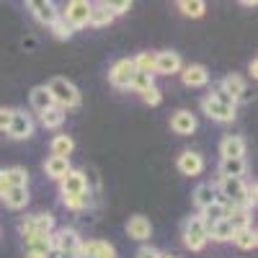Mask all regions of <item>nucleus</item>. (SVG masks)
Returning a JSON list of instances; mask_svg holds the SVG:
<instances>
[{"mask_svg":"<svg viewBox=\"0 0 258 258\" xmlns=\"http://www.w3.org/2000/svg\"><path fill=\"white\" fill-rule=\"evenodd\" d=\"M47 91L52 93L54 106H57V109H62V111L78 109V106H80V91L75 88L68 78H54V80H49Z\"/></svg>","mask_w":258,"mask_h":258,"instance_id":"nucleus-1","label":"nucleus"},{"mask_svg":"<svg viewBox=\"0 0 258 258\" xmlns=\"http://www.w3.org/2000/svg\"><path fill=\"white\" fill-rule=\"evenodd\" d=\"M18 230L24 238H31V235H52L54 232V217L49 212L31 214V217H24L18 222Z\"/></svg>","mask_w":258,"mask_h":258,"instance_id":"nucleus-2","label":"nucleus"},{"mask_svg":"<svg viewBox=\"0 0 258 258\" xmlns=\"http://www.w3.org/2000/svg\"><path fill=\"white\" fill-rule=\"evenodd\" d=\"M207 243H209L207 225L202 222V217H199V214H197V217H188L183 222V245L188 250H202Z\"/></svg>","mask_w":258,"mask_h":258,"instance_id":"nucleus-3","label":"nucleus"},{"mask_svg":"<svg viewBox=\"0 0 258 258\" xmlns=\"http://www.w3.org/2000/svg\"><path fill=\"white\" fill-rule=\"evenodd\" d=\"M88 13H91V3H85V0H70L64 11H59V16L68 21L73 29H83L88 26Z\"/></svg>","mask_w":258,"mask_h":258,"instance_id":"nucleus-4","label":"nucleus"},{"mask_svg":"<svg viewBox=\"0 0 258 258\" xmlns=\"http://www.w3.org/2000/svg\"><path fill=\"white\" fill-rule=\"evenodd\" d=\"M80 243H83V238H80L75 230H70V227H62V230L52 232V248H57V250H62V253H68V255H73V258L78 255Z\"/></svg>","mask_w":258,"mask_h":258,"instance_id":"nucleus-5","label":"nucleus"},{"mask_svg":"<svg viewBox=\"0 0 258 258\" xmlns=\"http://www.w3.org/2000/svg\"><path fill=\"white\" fill-rule=\"evenodd\" d=\"M31 135H34V119L26 111L13 109L11 126H8V137H13V140H29Z\"/></svg>","mask_w":258,"mask_h":258,"instance_id":"nucleus-6","label":"nucleus"},{"mask_svg":"<svg viewBox=\"0 0 258 258\" xmlns=\"http://www.w3.org/2000/svg\"><path fill=\"white\" fill-rule=\"evenodd\" d=\"M88 191V178H85L83 170L70 168V173L59 178V194L62 197H75V194H85Z\"/></svg>","mask_w":258,"mask_h":258,"instance_id":"nucleus-7","label":"nucleus"},{"mask_svg":"<svg viewBox=\"0 0 258 258\" xmlns=\"http://www.w3.org/2000/svg\"><path fill=\"white\" fill-rule=\"evenodd\" d=\"M135 73H137V70H135V62L126 57V59H119L114 68H111L109 80H111L114 88L124 91V88H129V83H132V75H135Z\"/></svg>","mask_w":258,"mask_h":258,"instance_id":"nucleus-8","label":"nucleus"},{"mask_svg":"<svg viewBox=\"0 0 258 258\" xmlns=\"http://www.w3.org/2000/svg\"><path fill=\"white\" fill-rule=\"evenodd\" d=\"M202 111L212 119V121H220V124H227L235 119V109H230V106H222L220 101H214L212 96H204L202 98Z\"/></svg>","mask_w":258,"mask_h":258,"instance_id":"nucleus-9","label":"nucleus"},{"mask_svg":"<svg viewBox=\"0 0 258 258\" xmlns=\"http://www.w3.org/2000/svg\"><path fill=\"white\" fill-rule=\"evenodd\" d=\"M75 258H116V250L111 243H103V240H88V243H80V250Z\"/></svg>","mask_w":258,"mask_h":258,"instance_id":"nucleus-10","label":"nucleus"},{"mask_svg":"<svg viewBox=\"0 0 258 258\" xmlns=\"http://www.w3.org/2000/svg\"><path fill=\"white\" fill-rule=\"evenodd\" d=\"M29 8H31L34 18L44 26H52L59 18V11H57V6L52 3V0H34V3H29Z\"/></svg>","mask_w":258,"mask_h":258,"instance_id":"nucleus-11","label":"nucleus"},{"mask_svg":"<svg viewBox=\"0 0 258 258\" xmlns=\"http://www.w3.org/2000/svg\"><path fill=\"white\" fill-rule=\"evenodd\" d=\"M181 73L178 52H155V75H176Z\"/></svg>","mask_w":258,"mask_h":258,"instance_id":"nucleus-12","label":"nucleus"},{"mask_svg":"<svg viewBox=\"0 0 258 258\" xmlns=\"http://www.w3.org/2000/svg\"><path fill=\"white\" fill-rule=\"evenodd\" d=\"M178 170L183 176H199L204 170V158L199 153H194V150H183V153L178 155Z\"/></svg>","mask_w":258,"mask_h":258,"instance_id":"nucleus-13","label":"nucleus"},{"mask_svg":"<svg viewBox=\"0 0 258 258\" xmlns=\"http://www.w3.org/2000/svg\"><path fill=\"white\" fill-rule=\"evenodd\" d=\"M181 80L186 88H204L209 83V70L204 64H188V68L181 73Z\"/></svg>","mask_w":258,"mask_h":258,"instance_id":"nucleus-14","label":"nucleus"},{"mask_svg":"<svg viewBox=\"0 0 258 258\" xmlns=\"http://www.w3.org/2000/svg\"><path fill=\"white\" fill-rule=\"evenodd\" d=\"M126 235L132 240H147L150 235H153V225H150V220L147 217H142V214H135V217H129V222H126Z\"/></svg>","mask_w":258,"mask_h":258,"instance_id":"nucleus-15","label":"nucleus"},{"mask_svg":"<svg viewBox=\"0 0 258 258\" xmlns=\"http://www.w3.org/2000/svg\"><path fill=\"white\" fill-rule=\"evenodd\" d=\"M217 170H220V178H243L248 170V163L245 158H222Z\"/></svg>","mask_w":258,"mask_h":258,"instance_id":"nucleus-16","label":"nucleus"},{"mask_svg":"<svg viewBox=\"0 0 258 258\" xmlns=\"http://www.w3.org/2000/svg\"><path fill=\"white\" fill-rule=\"evenodd\" d=\"M170 129H173L176 135L197 132V116H194L191 111H186V109H181V111H176L173 116H170Z\"/></svg>","mask_w":258,"mask_h":258,"instance_id":"nucleus-17","label":"nucleus"},{"mask_svg":"<svg viewBox=\"0 0 258 258\" xmlns=\"http://www.w3.org/2000/svg\"><path fill=\"white\" fill-rule=\"evenodd\" d=\"M220 155L222 158H245V140L240 135H227L220 142Z\"/></svg>","mask_w":258,"mask_h":258,"instance_id":"nucleus-18","label":"nucleus"},{"mask_svg":"<svg viewBox=\"0 0 258 258\" xmlns=\"http://www.w3.org/2000/svg\"><path fill=\"white\" fill-rule=\"evenodd\" d=\"M29 101H31V109H34V111H39V114H44L47 109H52V106H54L52 93L47 91V85H36V88H31Z\"/></svg>","mask_w":258,"mask_h":258,"instance_id":"nucleus-19","label":"nucleus"},{"mask_svg":"<svg viewBox=\"0 0 258 258\" xmlns=\"http://www.w3.org/2000/svg\"><path fill=\"white\" fill-rule=\"evenodd\" d=\"M44 173H47L49 178H54V181L64 178V176L70 173V158H57V155H49V158L44 160Z\"/></svg>","mask_w":258,"mask_h":258,"instance_id":"nucleus-20","label":"nucleus"},{"mask_svg":"<svg viewBox=\"0 0 258 258\" xmlns=\"http://www.w3.org/2000/svg\"><path fill=\"white\" fill-rule=\"evenodd\" d=\"M24 243H26V253L47 258V253L52 250V235H31V238H24Z\"/></svg>","mask_w":258,"mask_h":258,"instance_id":"nucleus-21","label":"nucleus"},{"mask_svg":"<svg viewBox=\"0 0 258 258\" xmlns=\"http://www.w3.org/2000/svg\"><path fill=\"white\" fill-rule=\"evenodd\" d=\"M220 197H217V186L214 183H199L197 188H194V204H197L199 209H207L209 204H214Z\"/></svg>","mask_w":258,"mask_h":258,"instance_id":"nucleus-22","label":"nucleus"},{"mask_svg":"<svg viewBox=\"0 0 258 258\" xmlns=\"http://www.w3.org/2000/svg\"><path fill=\"white\" fill-rule=\"evenodd\" d=\"M114 21V13L109 11L106 3H91V13H88V24L101 29V26H109Z\"/></svg>","mask_w":258,"mask_h":258,"instance_id":"nucleus-23","label":"nucleus"},{"mask_svg":"<svg viewBox=\"0 0 258 258\" xmlns=\"http://www.w3.org/2000/svg\"><path fill=\"white\" fill-rule=\"evenodd\" d=\"M3 202L8 209L18 212V209H24L29 204V186H21V188H8L3 194Z\"/></svg>","mask_w":258,"mask_h":258,"instance_id":"nucleus-24","label":"nucleus"},{"mask_svg":"<svg viewBox=\"0 0 258 258\" xmlns=\"http://www.w3.org/2000/svg\"><path fill=\"white\" fill-rule=\"evenodd\" d=\"M227 212H230V207L225 204V202H214V204H209L207 209H202V214H199V217H202V222L207 225V227H212L214 222H220V220H225L227 217Z\"/></svg>","mask_w":258,"mask_h":258,"instance_id":"nucleus-25","label":"nucleus"},{"mask_svg":"<svg viewBox=\"0 0 258 258\" xmlns=\"http://www.w3.org/2000/svg\"><path fill=\"white\" fill-rule=\"evenodd\" d=\"M232 227H230V222L227 220H220V222H214L212 227H207V238L209 240H214V243H227V240H232Z\"/></svg>","mask_w":258,"mask_h":258,"instance_id":"nucleus-26","label":"nucleus"},{"mask_svg":"<svg viewBox=\"0 0 258 258\" xmlns=\"http://www.w3.org/2000/svg\"><path fill=\"white\" fill-rule=\"evenodd\" d=\"M220 88L238 103V96L243 93V88H245V83H243V78L240 75H235V73H230L227 78H222V83H220Z\"/></svg>","mask_w":258,"mask_h":258,"instance_id":"nucleus-27","label":"nucleus"},{"mask_svg":"<svg viewBox=\"0 0 258 258\" xmlns=\"http://www.w3.org/2000/svg\"><path fill=\"white\" fill-rule=\"evenodd\" d=\"M232 243L238 245L240 250H253L258 245V235L253 227H245V230H238V232H232Z\"/></svg>","mask_w":258,"mask_h":258,"instance_id":"nucleus-28","label":"nucleus"},{"mask_svg":"<svg viewBox=\"0 0 258 258\" xmlns=\"http://www.w3.org/2000/svg\"><path fill=\"white\" fill-rule=\"evenodd\" d=\"M49 150H52V155H57V158H70V153L75 150V142H73V137H68V135H57V137L52 140Z\"/></svg>","mask_w":258,"mask_h":258,"instance_id":"nucleus-29","label":"nucleus"},{"mask_svg":"<svg viewBox=\"0 0 258 258\" xmlns=\"http://www.w3.org/2000/svg\"><path fill=\"white\" fill-rule=\"evenodd\" d=\"M225 220L230 222V227H232L235 232H238V230L250 227V212H248V209H230Z\"/></svg>","mask_w":258,"mask_h":258,"instance_id":"nucleus-30","label":"nucleus"},{"mask_svg":"<svg viewBox=\"0 0 258 258\" xmlns=\"http://www.w3.org/2000/svg\"><path fill=\"white\" fill-rule=\"evenodd\" d=\"M64 114H68V111H62V109H57V106H52V109H47L44 114H39V121H41V126H44V129H57V126H62Z\"/></svg>","mask_w":258,"mask_h":258,"instance_id":"nucleus-31","label":"nucleus"},{"mask_svg":"<svg viewBox=\"0 0 258 258\" xmlns=\"http://www.w3.org/2000/svg\"><path fill=\"white\" fill-rule=\"evenodd\" d=\"M6 183L8 188H21V186H29V173H26V168H8L6 170Z\"/></svg>","mask_w":258,"mask_h":258,"instance_id":"nucleus-32","label":"nucleus"},{"mask_svg":"<svg viewBox=\"0 0 258 258\" xmlns=\"http://www.w3.org/2000/svg\"><path fill=\"white\" fill-rule=\"evenodd\" d=\"M132 62H135V70L137 73L155 75V52H140Z\"/></svg>","mask_w":258,"mask_h":258,"instance_id":"nucleus-33","label":"nucleus"},{"mask_svg":"<svg viewBox=\"0 0 258 258\" xmlns=\"http://www.w3.org/2000/svg\"><path fill=\"white\" fill-rule=\"evenodd\" d=\"M62 204L73 212H85L91 207V194L85 191V194H75V197H62Z\"/></svg>","mask_w":258,"mask_h":258,"instance_id":"nucleus-34","label":"nucleus"},{"mask_svg":"<svg viewBox=\"0 0 258 258\" xmlns=\"http://www.w3.org/2000/svg\"><path fill=\"white\" fill-rule=\"evenodd\" d=\"M178 8H181V13L188 16V18H202L204 11H207V3H202V0H181Z\"/></svg>","mask_w":258,"mask_h":258,"instance_id":"nucleus-35","label":"nucleus"},{"mask_svg":"<svg viewBox=\"0 0 258 258\" xmlns=\"http://www.w3.org/2000/svg\"><path fill=\"white\" fill-rule=\"evenodd\" d=\"M153 85H155L153 75H147V73H135V75H132V83H129V88L137 91V93H145V91L153 88Z\"/></svg>","mask_w":258,"mask_h":258,"instance_id":"nucleus-36","label":"nucleus"},{"mask_svg":"<svg viewBox=\"0 0 258 258\" xmlns=\"http://www.w3.org/2000/svg\"><path fill=\"white\" fill-rule=\"evenodd\" d=\"M49 29H52V34H54V39H62V41H64V39H70V36L75 34V29H73V26L68 24V21H64V18H62V16H59V18L54 21V24H52Z\"/></svg>","mask_w":258,"mask_h":258,"instance_id":"nucleus-37","label":"nucleus"},{"mask_svg":"<svg viewBox=\"0 0 258 258\" xmlns=\"http://www.w3.org/2000/svg\"><path fill=\"white\" fill-rule=\"evenodd\" d=\"M142 98H145V103H150V106H158V103L163 101V93H160L158 85H153L150 91H145V93H142Z\"/></svg>","mask_w":258,"mask_h":258,"instance_id":"nucleus-38","label":"nucleus"},{"mask_svg":"<svg viewBox=\"0 0 258 258\" xmlns=\"http://www.w3.org/2000/svg\"><path fill=\"white\" fill-rule=\"evenodd\" d=\"M209 96H212L214 101H220L222 106H230V109H235V106H238V103H235V101H232V98H230V96H227V93L220 88V85H217V88H214V93H209Z\"/></svg>","mask_w":258,"mask_h":258,"instance_id":"nucleus-39","label":"nucleus"},{"mask_svg":"<svg viewBox=\"0 0 258 258\" xmlns=\"http://www.w3.org/2000/svg\"><path fill=\"white\" fill-rule=\"evenodd\" d=\"M109 6V11L114 13V16H121V13H126L129 8H132V3L129 0H116V3H106Z\"/></svg>","mask_w":258,"mask_h":258,"instance_id":"nucleus-40","label":"nucleus"},{"mask_svg":"<svg viewBox=\"0 0 258 258\" xmlns=\"http://www.w3.org/2000/svg\"><path fill=\"white\" fill-rule=\"evenodd\" d=\"M11 116H13V109H3V106H0V132H8Z\"/></svg>","mask_w":258,"mask_h":258,"instance_id":"nucleus-41","label":"nucleus"},{"mask_svg":"<svg viewBox=\"0 0 258 258\" xmlns=\"http://www.w3.org/2000/svg\"><path fill=\"white\" fill-rule=\"evenodd\" d=\"M137 258H160V250L155 245H142L137 250Z\"/></svg>","mask_w":258,"mask_h":258,"instance_id":"nucleus-42","label":"nucleus"},{"mask_svg":"<svg viewBox=\"0 0 258 258\" xmlns=\"http://www.w3.org/2000/svg\"><path fill=\"white\" fill-rule=\"evenodd\" d=\"M238 101H240V103H250V101H253V88H248V85H245L243 93L238 96Z\"/></svg>","mask_w":258,"mask_h":258,"instance_id":"nucleus-43","label":"nucleus"},{"mask_svg":"<svg viewBox=\"0 0 258 258\" xmlns=\"http://www.w3.org/2000/svg\"><path fill=\"white\" fill-rule=\"evenodd\" d=\"M248 207H250V209L255 207V183L248 186Z\"/></svg>","mask_w":258,"mask_h":258,"instance_id":"nucleus-44","label":"nucleus"},{"mask_svg":"<svg viewBox=\"0 0 258 258\" xmlns=\"http://www.w3.org/2000/svg\"><path fill=\"white\" fill-rule=\"evenodd\" d=\"M8 191V183H6V170H0V199H3V194Z\"/></svg>","mask_w":258,"mask_h":258,"instance_id":"nucleus-45","label":"nucleus"},{"mask_svg":"<svg viewBox=\"0 0 258 258\" xmlns=\"http://www.w3.org/2000/svg\"><path fill=\"white\" fill-rule=\"evenodd\" d=\"M248 73H250V78H253V80L258 78V62H255V57H253V59H250V64H248Z\"/></svg>","mask_w":258,"mask_h":258,"instance_id":"nucleus-46","label":"nucleus"},{"mask_svg":"<svg viewBox=\"0 0 258 258\" xmlns=\"http://www.w3.org/2000/svg\"><path fill=\"white\" fill-rule=\"evenodd\" d=\"M47 258H73V255H68V253H62V250H57V248H52V250L47 253Z\"/></svg>","mask_w":258,"mask_h":258,"instance_id":"nucleus-47","label":"nucleus"},{"mask_svg":"<svg viewBox=\"0 0 258 258\" xmlns=\"http://www.w3.org/2000/svg\"><path fill=\"white\" fill-rule=\"evenodd\" d=\"M160 258H176V255H170V253H160Z\"/></svg>","mask_w":258,"mask_h":258,"instance_id":"nucleus-48","label":"nucleus"}]
</instances>
